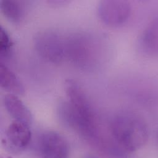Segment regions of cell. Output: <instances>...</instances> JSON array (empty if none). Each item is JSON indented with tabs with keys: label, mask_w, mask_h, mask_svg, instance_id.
Masks as SVG:
<instances>
[{
	"label": "cell",
	"mask_w": 158,
	"mask_h": 158,
	"mask_svg": "<svg viewBox=\"0 0 158 158\" xmlns=\"http://www.w3.org/2000/svg\"><path fill=\"white\" fill-rule=\"evenodd\" d=\"M13 43L12 39L5 28H0V56L6 57L12 49Z\"/></svg>",
	"instance_id": "obj_12"
},
{
	"label": "cell",
	"mask_w": 158,
	"mask_h": 158,
	"mask_svg": "<svg viewBox=\"0 0 158 158\" xmlns=\"http://www.w3.org/2000/svg\"><path fill=\"white\" fill-rule=\"evenodd\" d=\"M31 137V133L29 125L14 120L5 131L2 143L10 152H19L28 145Z\"/></svg>",
	"instance_id": "obj_7"
},
{
	"label": "cell",
	"mask_w": 158,
	"mask_h": 158,
	"mask_svg": "<svg viewBox=\"0 0 158 158\" xmlns=\"http://www.w3.org/2000/svg\"><path fill=\"white\" fill-rule=\"evenodd\" d=\"M138 48L146 57H158V16L153 19L141 32L138 40Z\"/></svg>",
	"instance_id": "obj_8"
},
{
	"label": "cell",
	"mask_w": 158,
	"mask_h": 158,
	"mask_svg": "<svg viewBox=\"0 0 158 158\" xmlns=\"http://www.w3.org/2000/svg\"><path fill=\"white\" fill-rule=\"evenodd\" d=\"M2 104L14 120L28 125L31 122L32 115L30 110L16 94L10 93L4 96Z\"/></svg>",
	"instance_id": "obj_9"
},
{
	"label": "cell",
	"mask_w": 158,
	"mask_h": 158,
	"mask_svg": "<svg viewBox=\"0 0 158 158\" xmlns=\"http://www.w3.org/2000/svg\"><path fill=\"white\" fill-rule=\"evenodd\" d=\"M4 158H11V157H4Z\"/></svg>",
	"instance_id": "obj_14"
},
{
	"label": "cell",
	"mask_w": 158,
	"mask_h": 158,
	"mask_svg": "<svg viewBox=\"0 0 158 158\" xmlns=\"http://www.w3.org/2000/svg\"><path fill=\"white\" fill-rule=\"evenodd\" d=\"M97 13L104 23L110 25H119L129 19L131 6L125 0H102L97 6Z\"/></svg>",
	"instance_id": "obj_5"
},
{
	"label": "cell",
	"mask_w": 158,
	"mask_h": 158,
	"mask_svg": "<svg viewBox=\"0 0 158 158\" xmlns=\"http://www.w3.org/2000/svg\"><path fill=\"white\" fill-rule=\"evenodd\" d=\"M38 148L42 158H69V146L59 133L48 130L38 138Z\"/></svg>",
	"instance_id": "obj_6"
},
{
	"label": "cell",
	"mask_w": 158,
	"mask_h": 158,
	"mask_svg": "<svg viewBox=\"0 0 158 158\" xmlns=\"http://www.w3.org/2000/svg\"><path fill=\"white\" fill-rule=\"evenodd\" d=\"M0 86L10 94H23L25 91L20 78L2 62H0Z\"/></svg>",
	"instance_id": "obj_10"
},
{
	"label": "cell",
	"mask_w": 158,
	"mask_h": 158,
	"mask_svg": "<svg viewBox=\"0 0 158 158\" xmlns=\"http://www.w3.org/2000/svg\"><path fill=\"white\" fill-rule=\"evenodd\" d=\"M156 139H157V142L158 144V129L157 130V133H156Z\"/></svg>",
	"instance_id": "obj_13"
},
{
	"label": "cell",
	"mask_w": 158,
	"mask_h": 158,
	"mask_svg": "<svg viewBox=\"0 0 158 158\" xmlns=\"http://www.w3.org/2000/svg\"><path fill=\"white\" fill-rule=\"evenodd\" d=\"M34 46L41 57L52 63L66 60V36L52 29L38 31L33 38Z\"/></svg>",
	"instance_id": "obj_4"
},
{
	"label": "cell",
	"mask_w": 158,
	"mask_h": 158,
	"mask_svg": "<svg viewBox=\"0 0 158 158\" xmlns=\"http://www.w3.org/2000/svg\"><path fill=\"white\" fill-rule=\"evenodd\" d=\"M109 128L117 145L127 152L140 149L149 136L145 120L131 110H122L114 114L109 120Z\"/></svg>",
	"instance_id": "obj_2"
},
{
	"label": "cell",
	"mask_w": 158,
	"mask_h": 158,
	"mask_svg": "<svg viewBox=\"0 0 158 158\" xmlns=\"http://www.w3.org/2000/svg\"><path fill=\"white\" fill-rule=\"evenodd\" d=\"M27 6L19 0H1L0 8L3 15L10 21L17 23L25 17Z\"/></svg>",
	"instance_id": "obj_11"
},
{
	"label": "cell",
	"mask_w": 158,
	"mask_h": 158,
	"mask_svg": "<svg viewBox=\"0 0 158 158\" xmlns=\"http://www.w3.org/2000/svg\"><path fill=\"white\" fill-rule=\"evenodd\" d=\"M103 46L95 35L77 31L66 35V60L84 70L98 67L103 57Z\"/></svg>",
	"instance_id": "obj_3"
},
{
	"label": "cell",
	"mask_w": 158,
	"mask_h": 158,
	"mask_svg": "<svg viewBox=\"0 0 158 158\" xmlns=\"http://www.w3.org/2000/svg\"><path fill=\"white\" fill-rule=\"evenodd\" d=\"M64 86L67 100L59 111V119L82 136L95 138L99 130V118L86 93L72 79L67 80Z\"/></svg>",
	"instance_id": "obj_1"
}]
</instances>
